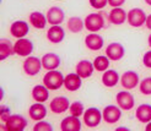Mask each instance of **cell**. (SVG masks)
Wrapping results in <instances>:
<instances>
[{
    "mask_svg": "<svg viewBox=\"0 0 151 131\" xmlns=\"http://www.w3.org/2000/svg\"><path fill=\"white\" fill-rule=\"evenodd\" d=\"M64 37H65V32H64V29L55 25V26H52L49 29H48V32H47V38L49 39V42L52 43H60L63 39H64Z\"/></svg>",
    "mask_w": 151,
    "mask_h": 131,
    "instance_id": "18",
    "label": "cell"
},
{
    "mask_svg": "<svg viewBox=\"0 0 151 131\" xmlns=\"http://www.w3.org/2000/svg\"><path fill=\"white\" fill-rule=\"evenodd\" d=\"M81 77L78 74H69L64 79V86L68 91L74 92V91H78L81 87Z\"/></svg>",
    "mask_w": 151,
    "mask_h": 131,
    "instance_id": "19",
    "label": "cell"
},
{
    "mask_svg": "<svg viewBox=\"0 0 151 131\" xmlns=\"http://www.w3.org/2000/svg\"><path fill=\"white\" fill-rule=\"evenodd\" d=\"M119 81V76L117 74V71L114 70H107L104 71L103 76H102V83L106 87H114Z\"/></svg>",
    "mask_w": 151,
    "mask_h": 131,
    "instance_id": "27",
    "label": "cell"
},
{
    "mask_svg": "<svg viewBox=\"0 0 151 131\" xmlns=\"http://www.w3.org/2000/svg\"><path fill=\"white\" fill-rule=\"evenodd\" d=\"M145 130H146V131H151V121H149V124L146 125Z\"/></svg>",
    "mask_w": 151,
    "mask_h": 131,
    "instance_id": "38",
    "label": "cell"
},
{
    "mask_svg": "<svg viewBox=\"0 0 151 131\" xmlns=\"http://www.w3.org/2000/svg\"><path fill=\"white\" fill-rule=\"evenodd\" d=\"M116 98H117V103H118L119 108H122L124 110H130L134 107V103H135L134 97L129 92H127V91L119 92Z\"/></svg>",
    "mask_w": 151,
    "mask_h": 131,
    "instance_id": "10",
    "label": "cell"
},
{
    "mask_svg": "<svg viewBox=\"0 0 151 131\" xmlns=\"http://www.w3.org/2000/svg\"><path fill=\"white\" fill-rule=\"evenodd\" d=\"M137 118L141 122H149L151 121V105L150 104H141L137 109Z\"/></svg>",
    "mask_w": 151,
    "mask_h": 131,
    "instance_id": "26",
    "label": "cell"
},
{
    "mask_svg": "<svg viewBox=\"0 0 151 131\" xmlns=\"http://www.w3.org/2000/svg\"><path fill=\"white\" fill-rule=\"evenodd\" d=\"M145 25L149 29H151V15H149V16L146 17V22H145Z\"/></svg>",
    "mask_w": 151,
    "mask_h": 131,
    "instance_id": "37",
    "label": "cell"
},
{
    "mask_svg": "<svg viewBox=\"0 0 151 131\" xmlns=\"http://www.w3.org/2000/svg\"><path fill=\"white\" fill-rule=\"evenodd\" d=\"M142 63H144V65H145L146 67L151 69V50L145 53L144 59H142Z\"/></svg>",
    "mask_w": 151,
    "mask_h": 131,
    "instance_id": "35",
    "label": "cell"
},
{
    "mask_svg": "<svg viewBox=\"0 0 151 131\" xmlns=\"http://www.w3.org/2000/svg\"><path fill=\"white\" fill-rule=\"evenodd\" d=\"M60 130L62 131H80L81 130L80 119L78 117H74V115L65 118L62 121V124H60Z\"/></svg>",
    "mask_w": 151,
    "mask_h": 131,
    "instance_id": "14",
    "label": "cell"
},
{
    "mask_svg": "<svg viewBox=\"0 0 151 131\" xmlns=\"http://www.w3.org/2000/svg\"><path fill=\"white\" fill-rule=\"evenodd\" d=\"M64 76L60 71L50 70L43 77V83L48 89H58L64 84Z\"/></svg>",
    "mask_w": 151,
    "mask_h": 131,
    "instance_id": "1",
    "label": "cell"
},
{
    "mask_svg": "<svg viewBox=\"0 0 151 131\" xmlns=\"http://www.w3.org/2000/svg\"><path fill=\"white\" fill-rule=\"evenodd\" d=\"M120 83L127 89H133L138 86L139 83V76L135 71H125L122 77H120Z\"/></svg>",
    "mask_w": 151,
    "mask_h": 131,
    "instance_id": "9",
    "label": "cell"
},
{
    "mask_svg": "<svg viewBox=\"0 0 151 131\" xmlns=\"http://www.w3.org/2000/svg\"><path fill=\"white\" fill-rule=\"evenodd\" d=\"M64 16H65L64 11L60 9V7H57V6L50 7V9L47 11V20L53 26L62 24L64 21Z\"/></svg>",
    "mask_w": 151,
    "mask_h": 131,
    "instance_id": "13",
    "label": "cell"
},
{
    "mask_svg": "<svg viewBox=\"0 0 151 131\" xmlns=\"http://www.w3.org/2000/svg\"><path fill=\"white\" fill-rule=\"evenodd\" d=\"M85 44H86V47L91 50H100L103 47V38L96 33L88 34L85 38Z\"/></svg>",
    "mask_w": 151,
    "mask_h": 131,
    "instance_id": "21",
    "label": "cell"
},
{
    "mask_svg": "<svg viewBox=\"0 0 151 131\" xmlns=\"http://www.w3.org/2000/svg\"><path fill=\"white\" fill-rule=\"evenodd\" d=\"M149 45H150V48H151V34L149 36Z\"/></svg>",
    "mask_w": 151,
    "mask_h": 131,
    "instance_id": "39",
    "label": "cell"
},
{
    "mask_svg": "<svg viewBox=\"0 0 151 131\" xmlns=\"http://www.w3.org/2000/svg\"><path fill=\"white\" fill-rule=\"evenodd\" d=\"M140 92L142 94H151V77H146L140 82Z\"/></svg>",
    "mask_w": 151,
    "mask_h": 131,
    "instance_id": "31",
    "label": "cell"
},
{
    "mask_svg": "<svg viewBox=\"0 0 151 131\" xmlns=\"http://www.w3.org/2000/svg\"><path fill=\"white\" fill-rule=\"evenodd\" d=\"M70 109V114L74 115V117H81L82 114H84V104H82L81 102H74L70 104L69 107Z\"/></svg>",
    "mask_w": 151,
    "mask_h": 131,
    "instance_id": "30",
    "label": "cell"
},
{
    "mask_svg": "<svg viewBox=\"0 0 151 131\" xmlns=\"http://www.w3.org/2000/svg\"><path fill=\"white\" fill-rule=\"evenodd\" d=\"M145 3H146L147 5H150V6H151V0H145Z\"/></svg>",
    "mask_w": 151,
    "mask_h": 131,
    "instance_id": "40",
    "label": "cell"
},
{
    "mask_svg": "<svg viewBox=\"0 0 151 131\" xmlns=\"http://www.w3.org/2000/svg\"><path fill=\"white\" fill-rule=\"evenodd\" d=\"M10 109H9V108H7L6 105H3L1 107V120L5 122L7 119H9L10 118Z\"/></svg>",
    "mask_w": 151,
    "mask_h": 131,
    "instance_id": "34",
    "label": "cell"
},
{
    "mask_svg": "<svg viewBox=\"0 0 151 131\" xmlns=\"http://www.w3.org/2000/svg\"><path fill=\"white\" fill-rule=\"evenodd\" d=\"M102 115H103V120L106 122L114 124V122H117L120 119V117H122V112H120V109L116 105H108L104 108Z\"/></svg>",
    "mask_w": 151,
    "mask_h": 131,
    "instance_id": "8",
    "label": "cell"
},
{
    "mask_svg": "<svg viewBox=\"0 0 151 131\" xmlns=\"http://www.w3.org/2000/svg\"><path fill=\"white\" fill-rule=\"evenodd\" d=\"M93 70H95V66L91 61H88V60H81L76 65V74L81 79L90 77V76L92 75Z\"/></svg>",
    "mask_w": 151,
    "mask_h": 131,
    "instance_id": "16",
    "label": "cell"
},
{
    "mask_svg": "<svg viewBox=\"0 0 151 131\" xmlns=\"http://www.w3.org/2000/svg\"><path fill=\"white\" fill-rule=\"evenodd\" d=\"M70 107V102L66 97H55L53 101L50 102V110L55 114H62L66 112Z\"/></svg>",
    "mask_w": 151,
    "mask_h": 131,
    "instance_id": "11",
    "label": "cell"
},
{
    "mask_svg": "<svg viewBox=\"0 0 151 131\" xmlns=\"http://www.w3.org/2000/svg\"><path fill=\"white\" fill-rule=\"evenodd\" d=\"M12 54H15L14 44L9 39H6V38H1L0 39V59L5 60L6 58L12 55Z\"/></svg>",
    "mask_w": 151,
    "mask_h": 131,
    "instance_id": "22",
    "label": "cell"
},
{
    "mask_svg": "<svg viewBox=\"0 0 151 131\" xmlns=\"http://www.w3.org/2000/svg\"><path fill=\"white\" fill-rule=\"evenodd\" d=\"M32 97L36 102L38 103H43L46 102L48 97H49V93H48V88L46 86H41V84H37V86L33 87L32 89Z\"/></svg>",
    "mask_w": 151,
    "mask_h": 131,
    "instance_id": "25",
    "label": "cell"
},
{
    "mask_svg": "<svg viewBox=\"0 0 151 131\" xmlns=\"http://www.w3.org/2000/svg\"><path fill=\"white\" fill-rule=\"evenodd\" d=\"M60 65V58L54 53H47L46 55H43L42 58V66L46 70H55V69Z\"/></svg>",
    "mask_w": 151,
    "mask_h": 131,
    "instance_id": "15",
    "label": "cell"
},
{
    "mask_svg": "<svg viewBox=\"0 0 151 131\" xmlns=\"http://www.w3.org/2000/svg\"><path fill=\"white\" fill-rule=\"evenodd\" d=\"M28 114H29V117H31V119H33V120H42L46 118V115H47V108L42 103L37 102L36 104H32L29 107Z\"/></svg>",
    "mask_w": 151,
    "mask_h": 131,
    "instance_id": "20",
    "label": "cell"
},
{
    "mask_svg": "<svg viewBox=\"0 0 151 131\" xmlns=\"http://www.w3.org/2000/svg\"><path fill=\"white\" fill-rule=\"evenodd\" d=\"M103 118L102 113L97 108H88L84 113V122L88 127H96L100 125V122Z\"/></svg>",
    "mask_w": 151,
    "mask_h": 131,
    "instance_id": "3",
    "label": "cell"
},
{
    "mask_svg": "<svg viewBox=\"0 0 151 131\" xmlns=\"http://www.w3.org/2000/svg\"><path fill=\"white\" fill-rule=\"evenodd\" d=\"M29 22H31V25H32L35 28L41 29V28L46 27L48 20H47V17L44 16L42 12L35 11V12H32L31 15H29Z\"/></svg>",
    "mask_w": 151,
    "mask_h": 131,
    "instance_id": "24",
    "label": "cell"
},
{
    "mask_svg": "<svg viewBox=\"0 0 151 131\" xmlns=\"http://www.w3.org/2000/svg\"><path fill=\"white\" fill-rule=\"evenodd\" d=\"M127 21V14L120 7H114L109 12V22L113 25H122Z\"/></svg>",
    "mask_w": 151,
    "mask_h": 131,
    "instance_id": "23",
    "label": "cell"
},
{
    "mask_svg": "<svg viewBox=\"0 0 151 131\" xmlns=\"http://www.w3.org/2000/svg\"><path fill=\"white\" fill-rule=\"evenodd\" d=\"M85 24L82 22V20L80 17H70L69 21H68V28H69L70 32L73 33H79L82 31V28H84Z\"/></svg>",
    "mask_w": 151,
    "mask_h": 131,
    "instance_id": "28",
    "label": "cell"
},
{
    "mask_svg": "<svg viewBox=\"0 0 151 131\" xmlns=\"http://www.w3.org/2000/svg\"><path fill=\"white\" fill-rule=\"evenodd\" d=\"M42 61L36 57H28L24 63V70L28 76H35L41 71Z\"/></svg>",
    "mask_w": 151,
    "mask_h": 131,
    "instance_id": "7",
    "label": "cell"
},
{
    "mask_svg": "<svg viewBox=\"0 0 151 131\" xmlns=\"http://www.w3.org/2000/svg\"><path fill=\"white\" fill-rule=\"evenodd\" d=\"M124 47L120 43H111L106 49V55L108 57V59L114 61L122 59L124 57Z\"/></svg>",
    "mask_w": 151,
    "mask_h": 131,
    "instance_id": "12",
    "label": "cell"
},
{
    "mask_svg": "<svg viewBox=\"0 0 151 131\" xmlns=\"http://www.w3.org/2000/svg\"><path fill=\"white\" fill-rule=\"evenodd\" d=\"M14 48L15 54H17L20 57H28L33 52V43L27 38H20L14 44Z\"/></svg>",
    "mask_w": 151,
    "mask_h": 131,
    "instance_id": "6",
    "label": "cell"
},
{
    "mask_svg": "<svg viewBox=\"0 0 151 131\" xmlns=\"http://www.w3.org/2000/svg\"><path fill=\"white\" fill-rule=\"evenodd\" d=\"M33 131H53V126L47 121H41L37 122L33 126Z\"/></svg>",
    "mask_w": 151,
    "mask_h": 131,
    "instance_id": "32",
    "label": "cell"
},
{
    "mask_svg": "<svg viewBox=\"0 0 151 131\" xmlns=\"http://www.w3.org/2000/svg\"><path fill=\"white\" fill-rule=\"evenodd\" d=\"M90 4H91L93 9L100 10V9H103L108 4V0H90Z\"/></svg>",
    "mask_w": 151,
    "mask_h": 131,
    "instance_id": "33",
    "label": "cell"
},
{
    "mask_svg": "<svg viewBox=\"0 0 151 131\" xmlns=\"http://www.w3.org/2000/svg\"><path fill=\"white\" fill-rule=\"evenodd\" d=\"M93 66L97 71H106L109 66V59L108 57H103V55H100L97 57L93 61Z\"/></svg>",
    "mask_w": 151,
    "mask_h": 131,
    "instance_id": "29",
    "label": "cell"
},
{
    "mask_svg": "<svg viewBox=\"0 0 151 131\" xmlns=\"http://www.w3.org/2000/svg\"><path fill=\"white\" fill-rule=\"evenodd\" d=\"M146 15L141 9H133L127 14L128 24L133 27H141L146 22Z\"/></svg>",
    "mask_w": 151,
    "mask_h": 131,
    "instance_id": "4",
    "label": "cell"
},
{
    "mask_svg": "<svg viewBox=\"0 0 151 131\" xmlns=\"http://www.w3.org/2000/svg\"><path fill=\"white\" fill-rule=\"evenodd\" d=\"M28 25L25 21H16L10 27V33L15 38H24L28 33Z\"/></svg>",
    "mask_w": 151,
    "mask_h": 131,
    "instance_id": "17",
    "label": "cell"
},
{
    "mask_svg": "<svg viewBox=\"0 0 151 131\" xmlns=\"http://www.w3.org/2000/svg\"><path fill=\"white\" fill-rule=\"evenodd\" d=\"M125 3V0H108V4L113 7H119Z\"/></svg>",
    "mask_w": 151,
    "mask_h": 131,
    "instance_id": "36",
    "label": "cell"
},
{
    "mask_svg": "<svg viewBox=\"0 0 151 131\" xmlns=\"http://www.w3.org/2000/svg\"><path fill=\"white\" fill-rule=\"evenodd\" d=\"M26 126H27V120L22 115L12 114L5 121V126H3V129L9 131H24Z\"/></svg>",
    "mask_w": 151,
    "mask_h": 131,
    "instance_id": "2",
    "label": "cell"
},
{
    "mask_svg": "<svg viewBox=\"0 0 151 131\" xmlns=\"http://www.w3.org/2000/svg\"><path fill=\"white\" fill-rule=\"evenodd\" d=\"M85 27L90 32H97L104 26V20L100 14H90L85 19Z\"/></svg>",
    "mask_w": 151,
    "mask_h": 131,
    "instance_id": "5",
    "label": "cell"
}]
</instances>
